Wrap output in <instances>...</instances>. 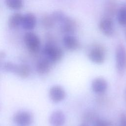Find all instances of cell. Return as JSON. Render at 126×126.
Instances as JSON below:
<instances>
[{
  "mask_svg": "<svg viewBox=\"0 0 126 126\" xmlns=\"http://www.w3.org/2000/svg\"><path fill=\"white\" fill-rule=\"evenodd\" d=\"M42 52L45 57L52 63L60 61L63 56V51L62 49L51 41L45 44Z\"/></svg>",
  "mask_w": 126,
  "mask_h": 126,
  "instance_id": "6da1fadb",
  "label": "cell"
},
{
  "mask_svg": "<svg viewBox=\"0 0 126 126\" xmlns=\"http://www.w3.org/2000/svg\"><path fill=\"white\" fill-rule=\"evenodd\" d=\"M24 40L27 48L31 52H38L40 48V40L36 33L32 32H26L24 35Z\"/></svg>",
  "mask_w": 126,
  "mask_h": 126,
  "instance_id": "7a4b0ae2",
  "label": "cell"
},
{
  "mask_svg": "<svg viewBox=\"0 0 126 126\" xmlns=\"http://www.w3.org/2000/svg\"><path fill=\"white\" fill-rule=\"evenodd\" d=\"M116 61L118 70L120 72H123L126 68V49L122 44L117 47Z\"/></svg>",
  "mask_w": 126,
  "mask_h": 126,
  "instance_id": "3957f363",
  "label": "cell"
},
{
  "mask_svg": "<svg viewBox=\"0 0 126 126\" xmlns=\"http://www.w3.org/2000/svg\"><path fill=\"white\" fill-rule=\"evenodd\" d=\"M98 28L100 31L106 36H111L114 33V24L110 17L102 18L99 22Z\"/></svg>",
  "mask_w": 126,
  "mask_h": 126,
  "instance_id": "277c9868",
  "label": "cell"
},
{
  "mask_svg": "<svg viewBox=\"0 0 126 126\" xmlns=\"http://www.w3.org/2000/svg\"><path fill=\"white\" fill-rule=\"evenodd\" d=\"M13 121L19 126H29L33 121L32 115L26 111H20L13 116Z\"/></svg>",
  "mask_w": 126,
  "mask_h": 126,
  "instance_id": "5b68a950",
  "label": "cell"
},
{
  "mask_svg": "<svg viewBox=\"0 0 126 126\" xmlns=\"http://www.w3.org/2000/svg\"><path fill=\"white\" fill-rule=\"evenodd\" d=\"M59 24L60 31L65 35L72 34L76 30V25L75 21L67 16Z\"/></svg>",
  "mask_w": 126,
  "mask_h": 126,
  "instance_id": "8992f818",
  "label": "cell"
},
{
  "mask_svg": "<svg viewBox=\"0 0 126 126\" xmlns=\"http://www.w3.org/2000/svg\"><path fill=\"white\" fill-rule=\"evenodd\" d=\"M89 58L93 62L100 63L105 60V53L102 47L99 46L94 47L89 53Z\"/></svg>",
  "mask_w": 126,
  "mask_h": 126,
  "instance_id": "52a82bcc",
  "label": "cell"
},
{
  "mask_svg": "<svg viewBox=\"0 0 126 126\" xmlns=\"http://www.w3.org/2000/svg\"><path fill=\"white\" fill-rule=\"evenodd\" d=\"M49 96L53 102H59L65 98V92L62 87L54 86L49 90Z\"/></svg>",
  "mask_w": 126,
  "mask_h": 126,
  "instance_id": "ba28073f",
  "label": "cell"
},
{
  "mask_svg": "<svg viewBox=\"0 0 126 126\" xmlns=\"http://www.w3.org/2000/svg\"><path fill=\"white\" fill-rule=\"evenodd\" d=\"M36 24V18L32 13H27L23 15L21 25L26 30L31 31L33 29Z\"/></svg>",
  "mask_w": 126,
  "mask_h": 126,
  "instance_id": "9c48e42d",
  "label": "cell"
},
{
  "mask_svg": "<svg viewBox=\"0 0 126 126\" xmlns=\"http://www.w3.org/2000/svg\"><path fill=\"white\" fill-rule=\"evenodd\" d=\"M63 43L64 47L70 51L77 49L80 46L79 40L72 34L64 35L63 39Z\"/></svg>",
  "mask_w": 126,
  "mask_h": 126,
  "instance_id": "30bf717a",
  "label": "cell"
},
{
  "mask_svg": "<svg viewBox=\"0 0 126 126\" xmlns=\"http://www.w3.org/2000/svg\"><path fill=\"white\" fill-rule=\"evenodd\" d=\"M49 122L52 126H63L65 122L64 114L61 110H56L50 115Z\"/></svg>",
  "mask_w": 126,
  "mask_h": 126,
  "instance_id": "8fae6325",
  "label": "cell"
},
{
  "mask_svg": "<svg viewBox=\"0 0 126 126\" xmlns=\"http://www.w3.org/2000/svg\"><path fill=\"white\" fill-rule=\"evenodd\" d=\"M107 88V82L103 78H97L92 82V89L95 93L102 94L106 90Z\"/></svg>",
  "mask_w": 126,
  "mask_h": 126,
  "instance_id": "7c38bea8",
  "label": "cell"
},
{
  "mask_svg": "<svg viewBox=\"0 0 126 126\" xmlns=\"http://www.w3.org/2000/svg\"><path fill=\"white\" fill-rule=\"evenodd\" d=\"M51 63L46 57L41 59L36 64V68L37 72L42 75L47 73L50 70Z\"/></svg>",
  "mask_w": 126,
  "mask_h": 126,
  "instance_id": "4fadbf2b",
  "label": "cell"
},
{
  "mask_svg": "<svg viewBox=\"0 0 126 126\" xmlns=\"http://www.w3.org/2000/svg\"><path fill=\"white\" fill-rule=\"evenodd\" d=\"M23 15L19 12L14 13L9 18L8 21V27L12 29H16L21 25Z\"/></svg>",
  "mask_w": 126,
  "mask_h": 126,
  "instance_id": "5bb4252c",
  "label": "cell"
},
{
  "mask_svg": "<svg viewBox=\"0 0 126 126\" xmlns=\"http://www.w3.org/2000/svg\"><path fill=\"white\" fill-rule=\"evenodd\" d=\"M14 73L17 74L19 77L26 78L29 76L31 72L30 66L26 64H21L16 65L14 70Z\"/></svg>",
  "mask_w": 126,
  "mask_h": 126,
  "instance_id": "9a60e30c",
  "label": "cell"
},
{
  "mask_svg": "<svg viewBox=\"0 0 126 126\" xmlns=\"http://www.w3.org/2000/svg\"><path fill=\"white\" fill-rule=\"evenodd\" d=\"M117 20L121 26L126 27V5L121 6L117 11Z\"/></svg>",
  "mask_w": 126,
  "mask_h": 126,
  "instance_id": "2e32d148",
  "label": "cell"
},
{
  "mask_svg": "<svg viewBox=\"0 0 126 126\" xmlns=\"http://www.w3.org/2000/svg\"><path fill=\"white\" fill-rule=\"evenodd\" d=\"M5 3L10 9L18 10L23 7V0H5Z\"/></svg>",
  "mask_w": 126,
  "mask_h": 126,
  "instance_id": "e0dca14e",
  "label": "cell"
},
{
  "mask_svg": "<svg viewBox=\"0 0 126 126\" xmlns=\"http://www.w3.org/2000/svg\"><path fill=\"white\" fill-rule=\"evenodd\" d=\"M41 23L43 26L46 29L52 28L56 24L51 15H45L43 16L41 18Z\"/></svg>",
  "mask_w": 126,
  "mask_h": 126,
  "instance_id": "ac0fdd59",
  "label": "cell"
},
{
  "mask_svg": "<svg viewBox=\"0 0 126 126\" xmlns=\"http://www.w3.org/2000/svg\"><path fill=\"white\" fill-rule=\"evenodd\" d=\"M16 64L11 62H6L3 65V69L8 72H14Z\"/></svg>",
  "mask_w": 126,
  "mask_h": 126,
  "instance_id": "d6986e66",
  "label": "cell"
},
{
  "mask_svg": "<svg viewBox=\"0 0 126 126\" xmlns=\"http://www.w3.org/2000/svg\"><path fill=\"white\" fill-rule=\"evenodd\" d=\"M94 126H112V124L108 121L97 120L94 123Z\"/></svg>",
  "mask_w": 126,
  "mask_h": 126,
  "instance_id": "ffe728a7",
  "label": "cell"
},
{
  "mask_svg": "<svg viewBox=\"0 0 126 126\" xmlns=\"http://www.w3.org/2000/svg\"><path fill=\"white\" fill-rule=\"evenodd\" d=\"M108 3L109 4V5H108V6L106 7V8L107 9V11L108 13H109L110 14L112 13V14H113V13L114 12H115V9H116L115 3L113 1H109L108 2Z\"/></svg>",
  "mask_w": 126,
  "mask_h": 126,
  "instance_id": "44dd1931",
  "label": "cell"
},
{
  "mask_svg": "<svg viewBox=\"0 0 126 126\" xmlns=\"http://www.w3.org/2000/svg\"><path fill=\"white\" fill-rule=\"evenodd\" d=\"M120 126H126V115L123 114L121 117Z\"/></svg>",
  "mask_w": 126,
  "mask_h": 126,
  "instance_id": "7402d4cb",
  "label": "cell"
},
{
  "mask_svg": "<svg viewBox=\"0 0 126 126\" xmlns=\"http://www.w3.org/2000/svg\"></svg>",
  "mask_w": 126,
  "mask_h": 126,
  "instance_id": "603a6c76",
  "label": "cell"
}]
</instances>
